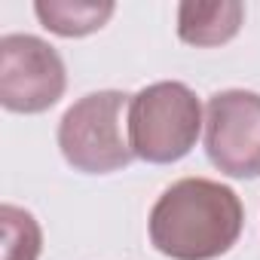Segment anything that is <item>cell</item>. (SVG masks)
<instances>
[{"instance_id": "cell-1", "label": "cell", "mask_w": 260, "mask_h": 260, "mask_svg": "<svg viewBox=\"0 0 260 260\" xmlns=\"http://www.w3.org/2000/svg\"><path fill=\"white\" fill-rule=\"evenodd\" d=\"M242 226L239 193L208 178H184L166 187L147 220L150 245L172 260H214L239 242Z\"/></svg>"}, {"instance_id": "cell-2", "label": "cell", "mask_w": 260, "mask_h": 260, "mask_svg": "<svg viewBox=\"0 0 260 260\" xmlns=\"http://www.w3.org/2000/svg\"><path fill=\"white\" fill-rule=\"evenodd\" d=\"M128 104L132 95L101 89L64 110L58 122V147L71 169L83 175H110L135 159L128 144Z\"/></svg>"}, {"instance_id": "cell-3", "label": "cell", "mask_w": 260, "mask_h": 260, "mask_svg": "<svg viewBox=\"0 0 260 260\" xmlns=\"http://www.w3.org/2000/svg\"><path fill=\"white\" fill-rule=\"evenodd\" d=\"M205 125L196 92L178 80L144 86L128 104V144L135 159L169 166L184 159Z\"/></svg>"}, {"instance_id": "cell-4", "label": "cell", "mask_w": 260, "mask_h": 260, "mask_svg": "<svg viewBox=\"0 0 260 260\" xmlns=\"http://www.w3.org/2000/svg\"><path fill=\"white\" fill-rule=\"evenodd\" d=\"M68 89V71L55 46L34 34L0 37V104L10 113H43Z\"/></svg>"}, {"instance_id": "cell-5", "label": "cell", "mask_w": 260, "mask_h": 260, "mask_svg": "<svg viewBox=\"0 0 260 260\" xmlns=\"http://www.w3.org/2000/svg\"><path fill=\"white\" fill-rule=\"evenodd\" d=\"M205 153L230 178H260V95L248 89L214 92L205 104Z\"/></svg>"}, {"instance_id": "cell-6", "label": "cell", "mask_w": 260, "mask_h": 260, "mask_svg": "<svg viewBox=\"0 0 260 260\" xmlns=\"http://www.w3.org/2000/svg\"><path fill=\"white\" fill-rule=\"evenodd\" d=\"M242 25H245V7L239 0L178 7V37L187 46H223L239 34Z\"/></svg>"}, {"instance_id": "cell-7", "label": "cell", "mask_w": 260, "mask_h": 260, "mask_svg": "<svg viewBox=\"0 0 260 260\" xmlns=\"http://www.w3.org/2000/svg\"><path fill=\"white\" fill-rule=\"evenodd\" d=\"M110 0H40L34 4V13L40 25L58 37H86L101 31L113 16Z\"/></svg>"}, {"instance_id": "cell-8", "label": "cell", "mask_w": 260, "mask_h": 260, "mask_svg": "<svg viewBox=\"0 0 260 260\" xmlns=\"http://www.w3.org/2000/svg\"><path fill=\"white\" fill-rule=\"evenodd\" d=\"M0 230H4V260H37L43 248L40 223L31 211L19 205L0 208Z\"/></svg>"}]
</instances>
